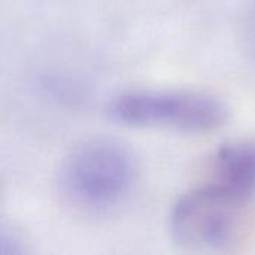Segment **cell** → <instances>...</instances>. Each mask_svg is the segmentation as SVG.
<instances>
[{
	"label": "cell",
	"mask_w": 255,
	"mask_h": 255,
	"mask_svg": "<svg viewBox=\"0 0 255 255\" xmlns=\"http://www.w3.org/2000/svg\"><path fill=\"white\" fill-rule=\"evenodd\" d=\"M28 241L13 226H3L0 232V253L3 255L28 253Z\"/></svg>",
	"instance_id": "cell-5"
},
{
	"label": "cell",
	"mask_w": 255,
	"mask_h": 255,
	"mask_svg": "<svg viewBox=\"0 0 255 255\" xmlns=\"http://www.w3.org/2000/svg\"><path fill=\"white\" fill-rule=\"evenodd\" d=\"M139 163L118 140L96 137L81 142L60 169L63 196L84 211H106L120 205L134 188Z\"/></svg>",
	"instance_id": "cell-2"
},
{
	"label": "cell",
	"mask_w": 255,
	"mask_h": 255,
	"mask_svg": "<svg viewBox=\"0 0 255 255\" xmlns=\"http://www.w3.org/2000/svg\"><path fill=\"white\" fill-rule=\"evenodd\" d=\"M250 30H251V40H253V43H254V46H255V9H254V12H253V15H251Z\"/></svg>",
	"instance_id": "cell-6"
},
{
	"label": "cell",
	"mask_w": 255,
	"mask_h": 255,
	"mask_svg": "<svg viewBox=\"0 0 255 255\" xmlns=\"http://www.w3.org/2000/svg\"><path fill=\"white\" fill-rule=\"evenodd\" d=\"M203 172L255 197V137L236 139L221 145Z\"/></svg>",
	"instance_id": "cell-4"
},
{
	"label": "cell",
	"mask_w": 255,
	"mask_h": 255,
	"mask_svg": "<svg viewBox=\"0 0 255 255\" xmlns=\"http://www.w3.org/2000/svg\"><path fill=\"white\" fill-rule=\"evenodd\" d=\"M109 115L136 128L205 134L223 128L230 120L229 105L218 96L187 88H137L111 99Z\"/></svg>",
	"instance_id": "cell-3"
},
{
	"label": "cell",
	"mask_w": 255,
	"mask_h": 255,
	"mask_svg": "<svg viewBox=\"0 0 255 255\" xmlns=\"http://www.w3.org/2000/svg\"><path fill=\"white\" fill-rule=\"evenodd\" d=\"M255 197L203 173L182 193L169 214L173 241L190 251H223L236 245L251 220Z\"/></svg>",
	"instance_id": "cell-1"
}]
</instances>
